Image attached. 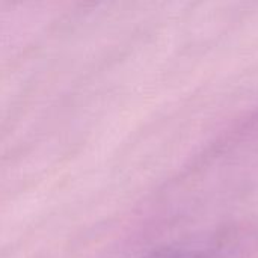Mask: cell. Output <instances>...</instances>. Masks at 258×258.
<instances>
[{
    "instance_id": "1",
    "label": "cell",
    "mask_w": 258,
    "mask_h": 258,
    "mask_svg": "<svg viewBox=\"0 0 258 258\" xmlns=\"http://www.w3.org/2000/svg\"><path fill=\"white\" fill-rule=\"evenodd\" d=\"M141 258H206L204 252L186 248H165L150 252Z\"/></svg>"
}]
</instances>
